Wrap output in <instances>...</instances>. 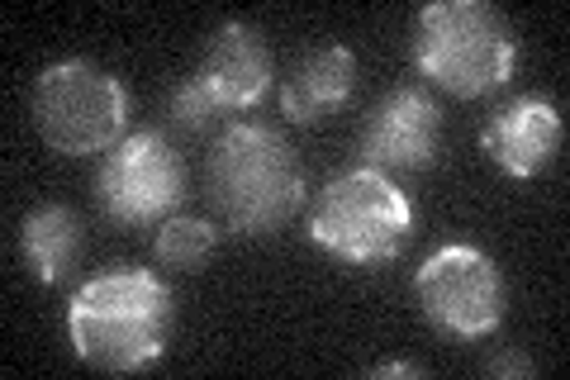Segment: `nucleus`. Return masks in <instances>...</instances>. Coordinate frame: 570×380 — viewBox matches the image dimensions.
Here are the masks:
<instances>
[{"label":"nucleus","instance_id":"obj_15","mask_svg":"<svg viewBox=\"0 0 570 380\" xmlns=\"http://www.w3.org/2000/svg\"><path fill=\"white\" fill-rule=\"evenodd\" d=\"M485 371L490 376H538V361L523 357V352H499L485 361Z\"/></svg>","mask_w":570,"mask_h":380},{"label":"nucleus","instance_id":"obj_5","mask_svg":"<svg viewBox=\"0 0 570 380\" xmlns=\"http://www.w3.org/2000/svg\"><path fill=\"white\" fill-rule=\"evenodd\" d=\"M33 124L48 148L67 157L110 153L129 129V90L115 71L86 58L52 62L33 81Z\"/></svg>","mask_w":570,"mask_h":380},{"label":"nucleus","instance_id":"obj_9","mask_svg":"<svg viewBox=\"0 0 570 380\" xmlns=\"http://www.w3.org/2000/svg\"><path fill=\"white\" fill-rule=\"evenodd\" d=\"M272 71H276L272 48L262 43V33L243 20H228L209 39L195 81L214 100V110L224 115V110H253L266 96V86H272Z\"/></svg>","mask_w":570,"mask_h":380},{"label":"nucleus","instance_id":"obj_16","mask_svg":"<svg viewBox=\"0 0 570 380\" xmlns=\"http://www.w3.org/2000/svg\"><path fill=\"white\" fill-rule=\"evenodd\" d=\"M371 376H428L423 367H419V361H385V367H376V371H371Z\"/></svg>","mask_w":570,"mask_h":380},{"label":"nucleus","instance_id":"obj_7","mask_svg":"<svg viewBox=\"0 0 570 380\" xmlns=\"http://www.w3.org/2000/svg\"><path fill=\"white\" fill-rule=\"evenodd\" d=\"M96 195L115 224H163L186 201V162L157 129L124 134L100 162Z\"/></svg>","mask_w":570,"mask_h":380},{"label":"nucleus","instance_id":"obj_14","mask_svg":"<svg viewBox=\"0 0 570 380\" xmlns=\"http://www.w3.org/2000/svg\"><path fill=\"white\" fill-rule=\"evenodd\" d=\"M167 119L176 124V129H186V134H209L214 119H219V110H214V100L200 90V81L186 77V81L167 96Z\"/></svg>","mask_w":570,"mask_h":380},{"label":"nucleus","instance_id":"obj_2","mask_svg":"<svg viewBox=\"0 0 570 380\" xmlns=\"http://www.w3.org/2000/svg\"><path fill=\"white\" fill-rule=\"evenodd\" d=\"M209 201L234 233H272L305 205V167L272 124H228L209 153Z\"/></svg>","mask_w":570,"mask_h":380},{"label":"nucleus","instance_id":"obj_13","mask_svg":"<svg viewBox=\"0 0 570 380\" xmlns=\"http://www.w3.org/2000/svg\"><path fill=\"white\" fill-rule=\"evenodd\" d=\"M214 243H219V228L205 224V220H163L157 228V257L176 271H200L209 262Z\"/></svg>","mask_w":570,"mask_h":380},{"label":"nucleus","instance_id":"obj_10","mask_svg":"<svg viewBox=\"0 0 570 380\" xmlns=\"http://www.w3.org/2000/svg\"><path fill=\"white\" fill-rule=\"evenodd\" d=\"M480 148L490 153V162L499 172H509L519 181L538 176L561 153V110L542 96L513 100L504 110H494L485 134H480Z\"/></svg>","mask_w":570,"mask_h":380},{"label":"nucleus","instance_id":"obj_6","mask_svg":"<svg viewBox=\"0 0 570 380\" xmlns=\"http://www.w3.org/2000/svg\"><path fill=\"white\" fill-rule=\"evenodd\" d=\"M419 304L433 329L452 338H490L504 323V276L490 252L448 243L419 266Z\"/></svg>","mask_w":570,"mask_h":380},{"label":"nucleus","instance_id":"obj_8","mask_svg":"<svg viewBox=\"0 0 570 380\" xmlns=\"http://www.w3.org/2000/svg\"><path fill=\"white\" fill-rule=\"evenodd\" d=\"M362 167L376 172H423L442 153V110L419 86H400L385 100L371 105V115L356 138Z\"/></svg>","mask_w":570,"mask_h":380},{"label":"nucleus","instance_id":"obj_1","mask_svg":"<svg viewBox=\"0 0 570 380\" xmlns=\"http://www.w3.org/2000/svg\"><path fill=\"white\" fill-rule=\"evenodd\" d=\"M176 295L157 271L119 266L86 281L67 304V338L96 371H148L167 352Z\"/></svg>","mask_w":570,"mask_h":380},{"label":"nucleus","instance_id":"obj_11","mask_svg":"<svg viewBox=\"0 0 570 380\" xmlns=\"http://www.w3.org/2000/svg\"><path fill=\"white\" fill-rule=\"evenodd\" d=\"M352 86H356L352 48H343V43L314 48L309 58H299L295 71L285 77L281 115L291 124H318V119H328L333 110H343V105L352 100Z\"/></svg>","mask_w":570,"mask_h":380},{"label":"nucleus","instance_id":"obj_3","mask_svg":"<svg viewBox=\"0 0 570 380\" xmlns=\"http://www.w3.org/2000/svg\"><path fill=\"white\" fill-rule=\"evenodd\" d=\"M414 67L433 86L471 100L504 86L519 67L513 25L485 0H438L414 20Z\"/></svg>","mask_w":570,"mask_h":380},{"label":"nucleus","instance_id":"obj_12","mask_svg":"<svg viewBox=\"0 0 570 380\" xmlns=\"http://www.w3.org/2000/svg\"><path fill=\"white\" fill-rule=\"evenodd\" d=\"M81 220L67 205H39L20 224V257L39 285H62L81 262Z\"/></svg>","mask_w":570,"mask_h":380},{"label":"nucleus","instance_id":"obj_4","mask_svg":"<svg viewBox=\"0 0 570 380\" xmlns=\"http://www.w3.org/2000/svg\"><path fill=\"white\" fill-rule=\"evenodd\" d=\"M409 233H414V205L376 167H352L333 176L309 210V238L328 257L362 271L395 262Z\"/></svg>","mask_w":570,"mask_h":380}]
</instances>
